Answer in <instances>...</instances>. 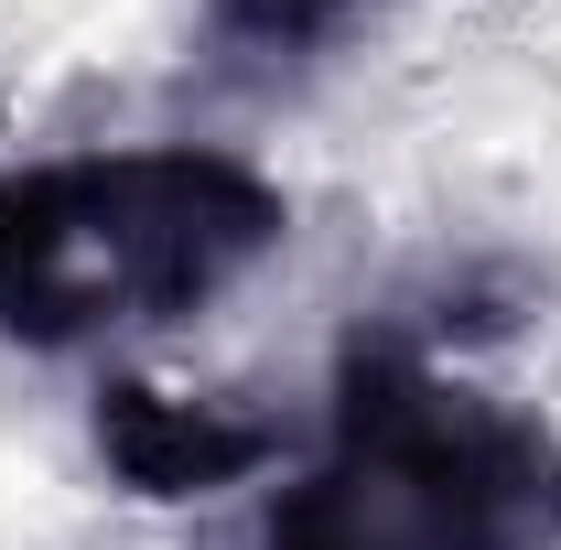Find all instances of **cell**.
<instances>
[{"instance_id": "1", "label": "cell", "mask_w": 561, "mask_h": 550, "mask_svg": "<svg viewBox=\"0 0 561 550\" xmlns=\"http://www.w3.org/2000/svg\"><path fill=\"white\" fill-rule=\"evenodd\" d=\"M291 238V195L206 140L55 151L0 184V335L33 356L119 345L227 302Z\"/></svg>"}, {"instance_id": "2", "label": "cell", "mask_w": 561, "mask_h": 550, "mask_svg": "<svg viewBox=\"0 0 561 550\" xmlns=\"http://www.w3.org/2000/svg\"><path fill=\"white\" fill-rule=\"evenodd\" d=\"M249 550H561V432L400 324H356L324 443Z\"/></svg>"}, {"instance_id": "3", "label": "cell", "mask_w": 561, "mask_h": 550, "mask_svg": "<svg viewBox=\"0 0 561 550\" xmlns=\"http://www.w3.org/2000/svg\"><path fill=\"white\" fill-rule=\"evenodd\" d=\"M98 454L130 496H216L280 454V421L227 411V400H173L151 378H108L98 389Z\"/></svg>"}, {"instance_id": "4", "label": "cell", "mask_w": 561, "mask_h": 550, "mask_svg": "<svg viewBox=\"0 0 561 550\" xmlns=\"http://www.w3.org/2000/svg\"><path fill=\"white\" fill-rule=\"evenodd\" d=\"M378 0H206V33L249 66H313L324 44H346Z\"/></svg>"}]
</instances>
